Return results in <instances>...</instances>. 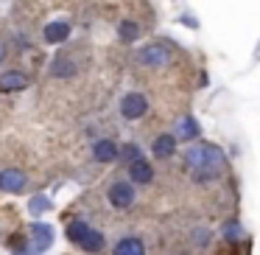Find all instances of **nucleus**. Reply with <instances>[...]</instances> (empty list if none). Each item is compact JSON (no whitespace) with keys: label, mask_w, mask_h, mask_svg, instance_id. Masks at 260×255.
Segmentation results:
<instances>
[{"label":"nucleus","mask_w":260,"mask_h":255,"mask_svg":"<svg viewBox=\"0 0 260 255\" xmlns=\"http://www.w3.org/2000/svg\"><path fill=\"white\" fill-rule=\"evenodd\" d=\"M146 249H143V241L140 238H123V241H118V247H115V255H143Z\"/></svg>","instance_id":"14"},{"label":"nucleus","mask_w":260,"mask_h":255,"mask_svg":"<svg viewBox=\"0 0 260 255\" xmlns=\"http://www.w3.org/2000/svg\"><path fill=\"white\" fill-rule=\"evenodd\" d=\"M185 163L193 171V177L199 180H210L224 168V154L218 146H210V143H193L185 152Z\"/></svg>","instance_id":"1"},{"label":"nucleus","mask_w":260,"mask_h":255,"mask_svg":"<svg viewBox=\"0 0 260 255\" xmlns=\"http://www.w3.org/2000/svg\"><path fill=\"white\" fill-rule=\"evenodd\" d=\"M179 140H193V137H199V124L193 121V115H182L179 121H176V135Z\"/></svg>","instance_id":"11"},{"label":"nucleus","mask_w":260,"mask_h":255,"mask_svg":"<svg viewBox=\"0 0 260 255\" xmlns=\"http://www.w3.org/2000/svg\"><path fill=\"white\" fill-rule=\"evenodd\" d=\"M92 154H95V160H101V163H112V160L118 157V146H115L112 140H98L95 146H92Z\"/></svg>","instance_id":"12"},{"label":"nucleus","mask_w":260,"mask_h":255,"mask_svg":"<svg viewBox=\"0 0 260 255\" xmlns=\"http://www.w3.org/2000/svg\"><path fill=\"white\" fill-rule=\"evenodd\" d=\"M146 109H148V101H146V96H143V93H126L123 101H120V112H123L126 121L143 118V115H146Z\"/></svg>","instance_id":"3"},{"label":"nucleus","mask_w":260,"mask_h":255,"mask_svg":"<svg viewBox=\"0 0 260 255\" xmlns=\"http://www.w3.org/2000/svg\"><path fill=\"white\" fill-rule=\"evenodd\" d=\"M118 34H120V40H126V42H135L137 37H140V25H137V23H120Z\"/></svg>","instance_id":"15"},{"label":"nucleus","mask_w":260,"mask_h":255,"mask_svg":"<svg viewBox=\"0 0 260 255\" xmlns=\"http://www.w3.org/2000/svg\"><path fill=\"white\" fill-rule=\"evenodd\" d=\"M68 37H70V23H64V20L45 25V42H51V45H59V42H64Z\"/></svg>","instance_id":"10"},{"label":"nucleus","mask_w":260,"mask_h":255,"mask_svg":"<svg viewBox=\"0 0 260 255\" xmlns=\"http://www.w3.org/2000/svg\"><path fill=\"white\" fill-rule=\"evenodd\" d=\"M73 70H76V65L68 62V59H56L53 62V76H73Z\"/></svg>","instance_id":"16"},{"label":"nucleus","mask_w":260,"mask_h":255,"mask_svg":"<svg viewBox=\"0 0 260 255\" xmlns=\"http://www.w3.org/2000/svg\"><path fill=\"white\" fill-rule=\"evenodd\" d=\"M31 244H34L31 249H37V252H45V249L53 244V227L45 224V221H37V224L31 227Z\"/></svg>","instance_id":"7"},{"label":"nucleus","mask_w":260,"mask_h":255,"mask_svg":"<svg viewBox=\"0 0 260 255\" xmlns=\"http://www.w3.org/2000/svg\"><path fill=\"white\" fill-rule=\"evenodd\" d=\"M25 174L17 168H6V171H0V188L6 193H23L25 191Z\"/></svg>","instance_id":"6"},{"label":"nucleus","mask_w":260,"mask_h":255,"mask_svg":"<svg viewBox=\"0 0 260 255\" xmlns=\"http://www.w3.org/2000/svg\"><path fill=\"white\" fill-rule=\"evenodd\" d=\"M109 202L120 210L129 208V205L135 202V185H132V182H115V185L109 188Z\"/></svg>","instance_id":"5"},{"label":"nucleus","mask_w":260,"mask_h":255,"mask_svg":"<svg viewBox=\"0 0 260 255\" xmlns=\"http://www.w3.org/2000/svg\"><path fill=\"white\" fill-rule=\"evenodd\" d=\"M176 152V137H171V135H159L157 140H154V154L157 157H171V154Z\"/></svg>","instance_id":"13"},{"label":"nucleus","mask_w":260,"mask_h":255,"mask_svg":"<svg viewBox=\"0 0 260 255\" xmlns=\"http://www.w3.org/2000/svg\"><path fill=\"white\" fill-rule=\"evenodd\" d=\"M123 157H132V160H137L140 154H137V149H135V146H126V149H123Z\"/></svg>","instance_id":"19"},{"label":"nucleus","mask_w":260,"mask_h":255,"mask_svg":"<svg viewBox=\"0 0 260 255\" xmlns=\"http://www.w3.org/2000/svg\"><path fill=\"white\" fill-rule=\"evenodd\" d=\"M68 238L73 244H79L81 249H87V252L104 249V236L98 230H92V227H87L84 221H73V224L68 227Z\"/></svg>","instance_id":"2"},{"label":"nucleus","mask_w":260,"mask_h":255,"mask_svg":"<svg viewBox=\"0 0 260 255\" xmlns=\"http://www.w3.org/2000/svg\"><path fill=\"white\" fill-rule=\"evenodd\" d=\"M224 236L230 238V241H238V238H241V224H238V221H230L226 230H224Z\"/></svg>","instance_id":"18"},{"label":"nucleus","mask_w":260,"mask_h":255,"mask_svg":"<svg viewBox=\"0 0 260 255\" xmlns=\"http://www.w3.org/2000/svg\"><path fill=\"white\" fill-rule=\"evenodd\" d=\"M140 62L143 65H148V68H165V65L171 62V51L165 45H146V48H140Z\"/></svg>","instance_id":"4"},{"label":"nucleus","mask_w":260,"mask_h":255,"mask_svg":"<svg viewBox=\"0 0 260 255\" xmlns=\"http://www.w3.org/2000/svg\"><path fill=\"white\" fill-rule=\"evenodd\" d=\"M28 208H31V213H34V216H40V213H45V210L51 208V205H48V199H45V196H34Z\"/></svg>","instance_id":"17"},{"label":"nucleus","mask_w":260,"mask_h":255,"mask_svg":"<svg viewBox=\"0 0 260 255\" xmlns=\"http://www.w3.org/2000/svg\"><path fill=\"white\" fill-rule=\"evenodd\" d=\"M28 87V76H23L20 70H6L0 76V90L3 93H14V90H25Z\"/></svg>","instance_id":"9"},{"label":"nucleus","mask_w":260,"mask_h":255,"mask_svg":"<svg viewBox=\"0 0 260 255\" xmlns=\"http://www.w3.org/2000/svg\"><path fill=\"white\" fill-rule=\"evenodd\" d=\"M151 180H154V168L148 165V160H143V157L132 160V165H129V182L132 185H148Z\"/></svg>","instance_id":"8"},{"label":"nucleus","mask_w":260,"mask_h":255,"mask_svg":"<svg viewBox=\"0 0 260 255\" xmlns=\"http://www.w3.org/2000/svg\"><path fill=\"white\" fill-rule=\"evenodd\" d=\"M3 56H6V51H3V45H0V62H3Z\"/></svg>","instance_id":"20"}]
</instances>
